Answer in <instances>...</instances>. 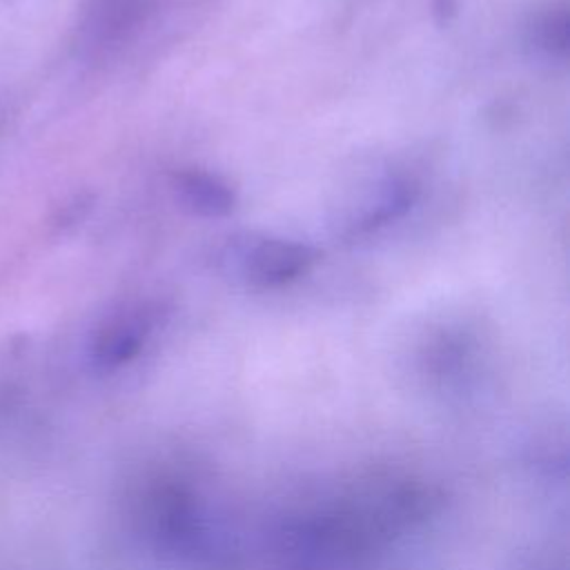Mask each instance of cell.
Returning a JSON list of instances; mask_svg holds the SVG:
<instances>
[{"mask_svg":"<svg viewBox=\"0 0 570 570\" xmlns=\"http://www.w3.org/2000/svg\"><path fill=\"white\" fill-rule=\"evenodd\" d=\"M238 274L254 287H281L303 276L314 263V249L285 238L245 240L234 249Z\"/></svg>","mask_w":570,"mask_h":570,"instance_id":"obj_1","label":"cell"},{"mask_svg":"<svg viewBox=\"0 0 570 570\" xmlns=\"http://www.w3.org/2000/svg\"><path fill=\"white\" fill-rule=\"evenodd\" d=\"M151 327V309L134 307L109 316L91 341V358L100 367H116L131 358Z\"/></svg>","mask_w":570,"mask_h":570,"instance_id":"obj_2","label":"cell"},{"mask_svg":"<svg viewBox=\"0 0 570 570\" xmlns=\"http://www.w3.org/2000/svg\"><path fill=\"white\" fill-rule=\"evenodd\" d=\"M174 189L183 207L203 218H223L234 205V189L218 176L203 169H183L174 176Z\"/></svg>","mask_w":570,"mask_h":570,"instance_id":"obj_3","label":"cell"},{"mask_svg":"<svg viewBox=\"0 0 570 570\" xmlns=\"http://www.w3.org/2000/svg\"><path fill=\"white\" fill-rule=\"evenodd\" d=\"M414 198H416L414 183L405 178H392L383 183L379 194L374 196V203H370V207L352 223L350 232L361 236L401 218L412 207Z\"/></svg>","mask_w":570,"mask_h":570,"instance_id":"obj_4","label":"cell"},{"mask_svg":"<svg viewBox=\"0 0 570 570\" xmlns=\"http://www.w3.org/2000/svg\"><path fill=\"white\" fill-rule=\"evenodd\" d=\"M534 38L539 47L552 53H566L568 49V13L566 9H552L534 24Z\"/></svg>","mask_w":570,"mask_h":570,"instance_id":"obj_5","label":"cell"}]
</instances>
